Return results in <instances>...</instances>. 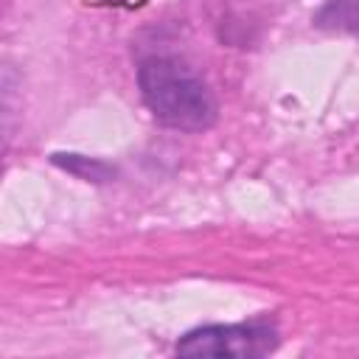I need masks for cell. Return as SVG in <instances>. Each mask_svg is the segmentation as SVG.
<instances>
[{"mask_svg":"<svg viewBox=\"0 0 359 359\" xmlns=\"http://www.w3.org/2000/svg\"><path fill=\"white\" fill-rule=\"evenodd\" d=\"M137 87L157 123L180 132H205L219 118L208 81L177 56H149L137 67Z\"/></svg>","mask_w":359,"mask_h":359,"instance_id":"6da1fadb","label":"cell"},{"mask_svg":"<svg viewBox=\"0 0 359 359\" xmlns=\"http://www.w3.org/2000/svg\"><path fill=\"white\" fill-rule=\"evenodd\" d=\"M280 334L269 320H247V323H213L199 325L180 337L177 356H233V359H258L278 348Z\"/></svg>","mask_w":359,"mask_h":359,"instance_id":"7a4b0ae2","label":"cell"},{"mask_svg":"<svg viewBox=\"0 0 359 359\" xmlns=\"http://www.w3.org/2000/svg\"><path fill=\"white\" fill-rule=\"evenodd\" d=\"M50 163L84 182H109L118 174V168L112 163L87 157V154H76V151H56V154H50Z\"/></svg>","mask_w":359,"mask_h":359,"instance_id":"3957f363","label":"cell"},{"mask_svg":"<svg viewBox=\"0 0 359 359\" xmlns=\"http://www.w3.org/2000/svg\"><path fill=\"white\" fill-rule=\"evenodd\" d=\"M314 25L359 36V0H325L314 14Z\"/></svg>","mask_w":359,"mask_h":359,"instance_id":"277c9868","label":"cell"}]
</instances>
